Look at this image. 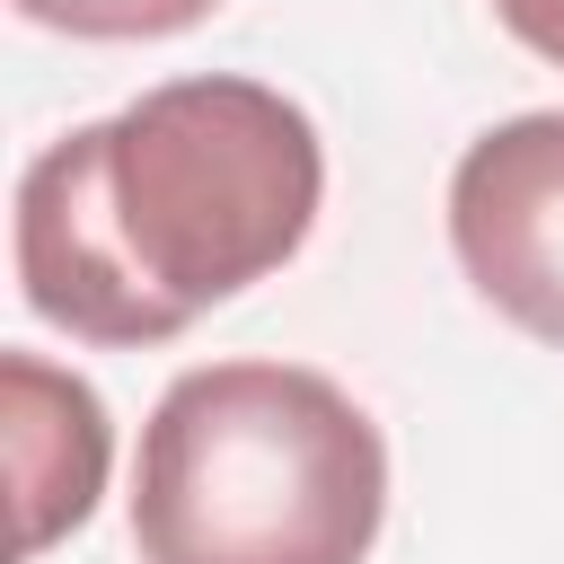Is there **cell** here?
<instances>
[{
	"instance_id": "1",
	"label": "cell",
	"mask_w": 564,
	"mask_h": 564,
	"mask_svg": "<svg viewBox=\"0 0 564 564\" xmlns=\"http://www.w3.org/2000/svg\"><path fill=\"white\" fill-rule=\"evenodd\" d=\"M317 123L238 70H194L62 132L18 176V291L79 344H167L282 273L317 229Z\"/></svg>"
},
{
	"instance_id": "2",
	"label": "cell",
	"mask_w": 564,
	"mask_h": 564,
	"mask_svg": "<svg viewBox=\"0 0 564 564\" xmlns=\"http://www.w3.org/2000/svg\"><path fill=\"white\" fill-rule=\"evenodd\" d=\"M379 511L388 441L326 370L203 361L141 423V564H361Z\"/></svg>"
},
{
	"instance_id": "5",
	"label": "cell",
	"mask_w": 564,
	"mask_h": 564,
	"mask_svg": "<svg viewBox=\"0 0 564 564\" xmlns=\"http://www.w3.org/2000/svg\"><path fill=\"white\" fill-rule=\"evenodd\" d=\"M220 0H18V18L53 26V35H88V44H150V35H185L203 26Z\"/></svg>"
},
{
	"instance_id": "4",
	"label": "cell",
	"mask_w": 564,
	"mask_h": 564,
	"mask_svg": "<svg viewBox=\"0 0 564 564\" xmlns=\"http://www.w3.org/2000/svg\"><path fill=\"white\" fill-rule=\"evenodd\" d=\"M0 388H9V467H18V555H44L62 529L97 511L115 432H106L97 388L35 352H9Z\"/></svg>"
},
{
	"instance_id": "3",
	"label": "cell",
	"mask_w": 564,
	"mask_h": 564,
	"mask_svg": "<svg viewBox=\"0 0 564 564\" xmlns=\"http://www.w3.org/2000/svg\"><path fill=\"white\" fill-rule=\"evenodd\" d=\"M449 247L467 282L564 352V115H511L449 167Z\"/></svg>"
},
{
	"instance_id": "6",
	"label": "cell",
	"mask_w": 564,
	"mask_h": 564,
	"mask_svg": "<svg viewBox=\"0 0 564 564\" xmlns=\"http://www.w3.org/2000/svg\"><path fill=\"white\" fill-rule=\"evenodd\" d=\"M494 18H502L538 62H564V0H494Z\"/></svg>"
}]
</instances>
